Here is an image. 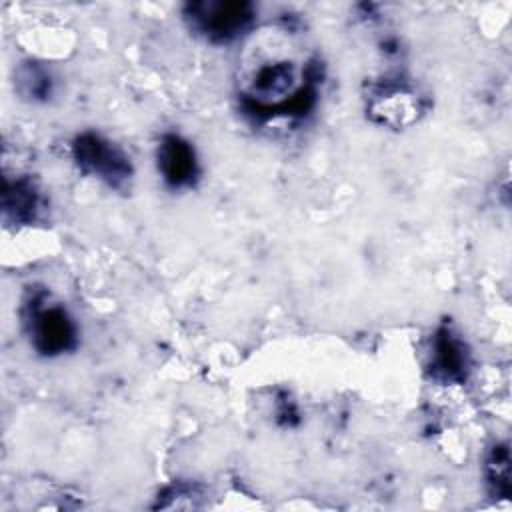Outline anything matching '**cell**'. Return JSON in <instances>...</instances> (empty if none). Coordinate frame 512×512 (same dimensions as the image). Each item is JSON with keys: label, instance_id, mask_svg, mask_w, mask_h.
<instances>
[{"label": "cell", "instance_id": "1", "mask_svg": "<svg viewBox=\"0 0 512 512\" xmlns=\"http://www.w3.org/2000/svg\"><path fill=\"white\" fill-rule=\"evenodd\" d=\"M20 314L28 342L40 356L56 358L76 350L78 326L64 304L52 300L46 290H30Z\"/></svg>", "mask_w": 512, "mask_h": 512}, {"label": "cell", "instance_id": "2", "mask_svg": "<svg viewBox=\"0 0 512 512\" xmlns=\"http://www.w3.org/2000/svg\"><path fill=\"white\" fill-rule=\"evenodd\" d=\"M256 18L258 8L248 0H200L182 6V20L188 30L214 46L246 36Z\"/></svg>", "mask_w": 512, "mask_h": 512}, {"label": "cell", "instance_id": "6", "mask_svg": "<svg viewBox=\"0 0 512 512\" xmlns=\"http://www.w3.org/2000/svg\"><path fill=\"white\" fill-rule=\"evenodd\" d=\"M156 166L164 184L172 190L192 188L200 178V162L194 146L176 132H166L158 140Z\"/></svg>", "mask_w": 512, "mask_h": 512}, {"label": "cell", "instance_id": "9", "mask_svg": "<svg viewBox=\"0 0 512 512\" xmlns=\"http://www.w3.org/2000/svg\"><path fill=\"white\" fill-rule=\"evenodd\" d=\"M484 482L494 498H510V446L496 442L484 458Z\"/></svg>", "mask_w": 512, "mask_h": 512}, {"label": "cell", "instance_id": "8", "mask_svg": "<svg viewBox=\"0 0 512 512\" xmlns=\"http://www.w3.org/2000/svg\"><path fill=\"white\" fill-rule=\"evenodd\" d=\"M16 90L22 98L30 102H46L54 94V76L52 72L38 62H22L16 68Z\"/></svg>", "mask_w": 512, "mask_h": 512}, {"label": "cell", "instance_id": "3", "mask_svg": "<svg viewBox=\"0 0 512 512\" xmlns=\"http://www.w3.org/2000/svg\"><path fill=\"white\" fill-rule=\"evenodd\" d=\"M364 104L372 122L398 130L414 124L426 112L428 98L412 78L386 74L366 86Z\"/></svg>", "mask_w": 512, "mask_h": 512}, {"label": "cell", "instance_id": "5", "mask_svg": "<svg viewBox=\"0 0 512 512\" xmlns=\"http://www.w3.org/2000/svg\"><path fill=\"white\" fill-rule=\"evenodd\" d=\"M426 370L430 378L438 384L452 386L464 384L472 370V354L460 332L444 322L430 338V352Z\"/></svg>", "mask_w": 512, "mask_h": 512}, {"label": "cell", "instance_id": "4", "mask_svg": "<svg viewBox=\"0 0 512 512\" xmlns=\"http://www.w3.org/2000/svg\"><path fill=\"white\" fill-rule=\"evenodd\" d=\"M72 158L82 174L98 178L112 190H128L134 166L128 154L106 136L86 130L72 140Z\"/></svg>", "mask_w": 512, "mask_h": 512}, {"label": "cell", "instance_id": "7", "mask_svg": "<svg viewBox=\"0 0 512 512\" xmlns=\"http://www.w3.org/2000/svg\"><path fill=\"white\" fill-rule=\"evenodd\" d=\"M44 212V196L30 176H6L2 188V216L6 224L30 226Z\"/></svg>", "mask_w": 512, "mask_h": 512}]
</instances>
